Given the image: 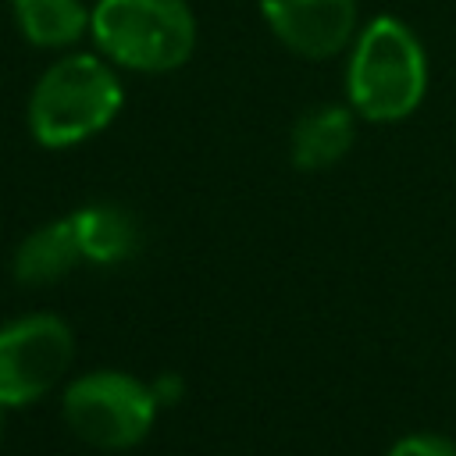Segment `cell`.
<instances>
[{
	"label": "cell",
	"instance_id": "cell-1",
	"mask_svg": "<svg viewBox=\"0 0 456 456\" xmlns=\"http://www.w3.org/2000/svg\"><path fill=\"white\" fill-rule=\"evenodd\" d=\"M424 89L428 61L417 36L395 18L367 21L346 71L353 110L367 121H399L417 110Z\"/></svg>",
	"mask_w": 456,
	"mask_h": 456
},
{
	"label": "cell",
	"instance_id": "cell-2",
	"mask_svg": "<svg viewBox=\"0 0 456 456\" xmlns=\"http://www.w3.org/2000/svg\"><path fill=\"white\" fill-rule=\"evenodd\" d=\"M121 107L118 75L93 53L57 61L28 96V132L39 146L61 150L103 132Z\"/></svg>",
	"mask_w": 456,
	"mask_h": 456
},
{
	"label": "cell",
	"instance_id": "cell-3",
	"mask_svg": "<svg viewBox=\"0 0 456 456\" xmlns=\"http://www.w3.org/2000/svg\"><path fill=\"white\" fill-rule=\"evenodd\" d=\"M96 46L128 71H175L196 46L185 0H100L89 11Z\"/></svg>",
	"mask_w": 456,
	"mask_h": 456
},
{
	"label": "cell",
	"instance_id": "cell-4",
	"mask_svg": "<svg viewBox=\"0 0 456 456\" xmlns=\"http://www.w3.org/2000/svg\"><path fill=\"white\" fill-rule=\"evenodd\" d=\"M61 410L71 435H78L82 442L96 449H128L146 438L157 399L139 378H128L121 370H96L68 385Z\"/></svg>",
	"mask_w": 456,
	"mask_h": 456
},
{
	"label": "cell",
	"instance_id": "cell-5",
	"mask_svg": "<svg viewBox=\"0 0 456 456\" xmlns=\"http://www.w3.org/2000/svg\"><path fill=\"white\" fill-rule=\"evenodd\" d=\"M75 360V335L53 314H28L0 328V406H28Z\"/></svg>",
	"mask_w": 456,
	"mask_h": 456
},
{
	"label": "cell",
	"instance_id": "cell-6",
	"mask_svg": "<svg viewBox=\"0 0 456 456\" xmlns=\"http://www.w3.org/2000/svg\"><path fill=\"white\" fill-rule=\"evenodd\" d=\"M271 32L299 57H331L356 32V0H260Z\"/></svg>",
	"mask_w": 456,
	"mask_h": 456
},
{
	"label": "cell",
	"instance_id": "cell-7",
	"mask_svg": "<svg viewBox=\"0 0 456 456\" xmlns=\"http://www.w3.org/2000/svg\"><path fill=\"white\" fill-rule=\"evenodd\" d=\"M353 135H356V125L346 107H314L292 125V139H289L292 164L303 171L331 167L349 153Z\"/></svg>",
	"mask_w": 456,
	"mask_h": 456
},
{
	"label": "cell",
	"instance_id": "cell-8",
	"mask_svg": "<svg viewBox=\"0 0 456 456\" xmlns=\"http://www.w3.org/2000/svg\"><path fill=\"white\" fill-rule=\"evenodd\" d=\"M75 264H82L78 235H75L71 217H61V221H50V224L36 228L18 246L11 271L21 285H46V281L64 278Z\"/></svg>",
	"mask_w": 456,
	"mask_h": 456
},
{
	"label": "cell",
	"instance_id": "cell-9",
	"mask_svg": "<svg viewBox=\"0 0 456 456\" xmlns=\"http://www.w3.org/2000/svg\"><path fill=\"white\" fill-rule=\"evenodd\" d=\"M71 224H75V235H78L82 260H89V264H121L139 246L135 217L125 214L121 207H110V203L75 210Z\"/></svg>",
	"mask_w": 456,
	"mask_h": 456
},
{
	"label": "cell",
	"instance_id": "cell-10",
	"mask_svg": "<svg viewBox=\"0 0 456 456\" xmlns=\"http://www.w3.org/2000/svg\"><path fill=\"white\" fill-rule=\"evenodd\" d=\"M14 21L32 46H71L89 32V11L82 0H11Z\"/></svg>",
	"mask_w": 456,
	"mask_h": 456
},
{
	"label": "cell",
	"instance_id": "cell-11",
	"mask_svg": "<svg viewBox=\"0 0 456 456\" xmlns=\"http://www.w3.org/2000/svg\"><path fill=\"white\" fill-rule=\"evenodd\" d=\"M388 456H456V445L442 435H406L392 445Z\"/></svg>",
	"mask_w": 456,
	"mask_h": 456
},
{
	"label": "cell",
	"instance_id": "cell-12",
	"mask_svg": "<svg viewBox=\"0 0 456 456\" xmlns=\"http://www.w3.org/2000/svg\"><path fill=\"white\" fill-rule=\"evenodd\" d=\"M150 392H153L157 406H171V403H178V399H182V392H185V381H182L178 374H160V378L150 385Z\"/></svg>",
	"mask_w": 456,
	"mask_h": 456
},
{
	"label": "cell",
	"instance_id": "cell-13",
	"mask_svg": "<svg viewBox=\"0 0 456 456\" xmlns=\"http://www.w3.org/2000/svg\"><path fill=\"white\" fill-rule=\"evenodd\" d=\"M4 410H7V406H0V435H4Z\"/></svg>",
	"mask_w": 456,
	"mask_h": 456
}]
</instances>
